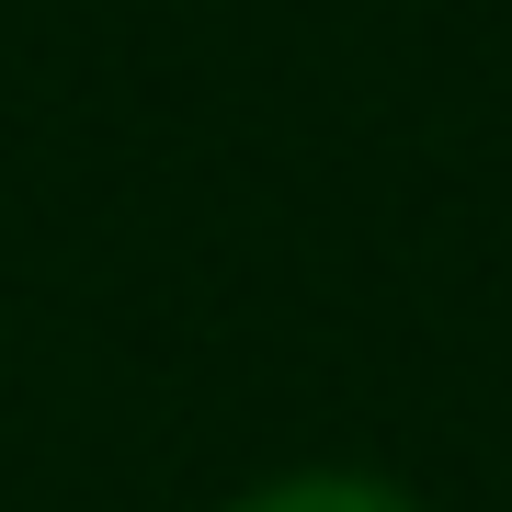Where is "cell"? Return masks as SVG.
Here are the masks:
<instances>
[{"mask_svg": "<svg viewBox=\"0 0 512 512\" xmlns=\"http://www.w3.org/2000/svg\"><path fill=\"white\" fill-rule=\"evenodd\" d=\"M228 512H421L399 478H365V467H296V478H262L239 490Z\"/></svg>", "mask_w": 512, "mask_h": 512, "instance_id": "6da1fadb", "label": "cell"}]
</instances>
